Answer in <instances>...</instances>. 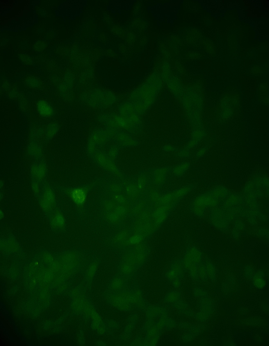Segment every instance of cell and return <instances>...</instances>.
I'll list each match as a JSON object with an SVG mask.
<instances>
[{"instance_id": "4", "label": "cell", "mask_w": 269, "mask_h": 346, "mask_svg": "<svg viewBox=\"0 0 269 346\" xmlns=\"http://www.w3.org/2000/svg\"><path fill=\"white\" fill-rule=\"evenodd\" d=\"M200 257L199 253L196 249L192 248L189 250L184 260V264L185 267L191 271L194 270L195 265L199 262Z\"/></svg>"}, {"instance_id": "12", "label": "cell", "mask_w": 269, "mask_h": 346, "mask_svg": "<svg viewBox=\"0 0 269 346\" xmlns=\"http://www.w3.org/2000/svg\"><path fill=\"white\" fill-rule=\"evenodd\" d=\"M180 270V265L178 264H177L175 267H174L173 269L169 272L168 274V277L171 279L173 278L178 275Z\"/></svg>"}, {"instance_id": "5", "label": "cell", "mask_w": 269, "mask_h": 346, "mask_svg": "<svg viewBox=\"0 0 269 346\" xmlns=\"http://www.w3.org/2000/svg\"><path fill=\"white\" fill-rule=\"evenodd\" d=\"M172 206V204H170L159 207L156 208L155 211L152 213L154 220L158 226L166 219L168 212Z\"/></svg>"}, {"instance_id": "16", "label": "cell", "mask_w": 269, "mask_h": 346, "mask_svg": "<svg viewBox=\"0 0 269 346\" xmlns=\"http://www.w3.org/2000/svg\"><path fill=\"white\" fill-rule=\"evenodd\" d=\"M146 178L144 177L141 176L140 177L138 181V187L140 190H142L144 189L146 184Z\"/></svg>"}, {"instance_id": "3", "label": "cell", "mask_w": 269, "mask_h": 346, "mask_svg": "<svg viewBox=\"0 0 269 346\" xmlns=\"http://www.w3.org/2000/svg\"><path fill=\"white\" fill-rule=\"evenodd\" d=\"M139 294H132L128 292H123L112 295L111 297L112 304L116 308L121 311H125L129 308L133 304L138 302Z\"/></svg>"}, {"instance_id": "8", "label": "cell", "mask_w": 269, "mask_h": 346, "mask_svg": "<svg viewBox=\"0 0 269 346\" xmlns=\"http://www.w3.org/2000/svg\"><path fill=\"white\" fill-rule=\"evenodd\" d=\"M188 190L189 189L188 188H184L172 193L174 200L175 201L184 196L187 193Z\"/></svg>"}, {"instance_id": "1", "label": "cell", "mask_w": 269, "mask_h": 346, "mask_svg": "<svg viewBox=\"0 0 269 346\" xmlns=\"http://www.w3.org/2000/svg\"><path fill=\"white\" fill-rule=\"evenodd\" d=\"M138 235L143 238L147 237L158 227L155 222L153 214L145 211L141 213L138 223Z\"/></svg>"}, {"instance_id": "11", "label": "cell", "mask_w": 269, "mask_h": 346, "mask_svg": "<svg viewBox=\"0 0 269 346\" xmlns=\"http://www.w3.org/2000/svg\"><path fill=\"white\" fill-rule=\"evenodd\" d=\"M146 254L144 248L143 246H141L138 248L137 258L139 263L142 262L145 258Z\"/></svg>"}, {"instance_id": "2", "label": "cell", "mask_w": 269, "mask_h": 346, "mask_svg": "<svg viewBox=\"0 0 269 346\" xmlns=\"http://www.w3.org/2000/svg\"><path fill=\"white\" fill-rule=\"evenodd\" d=\"M81 309L84 315L89 317L92 321V326L94 330L100 334L105 332L103 321L100 316L90 304L84 298L81 300Z\"/></svg>"}, {"instance_id": "10", "label": "cell", "mask_w": 269, "mask_h": 346, "mask_svg": "<svg viewBox=\"0 0 269 346\" xmlns=\"http://www.w3.org/2000/svg\"><path fill=\"white\" fill-rule=\"evenodd\" d=\"M123 282L122 280L116 279L111 283V287L114 290H118L122 289L123 287Z\"/></svg>"}, {"instance_id": "15", "label": "cell", "mask_w": 269, "mask_h": 346, "mask_svg": "<svg viewBox=\"0 0 269 346\" xmlns=\"http://www.w3.org/2000/svg\"><path fill=\"white\" fill-rule=\"evenodd\" d=\"M143 239L141 236L138 235H136L131 238L130 240V242L133 244H138Z\"/></svg>"}, {"instance_id": "7", "label": "cell", "mask_w": 269, "mask_h": 346, "mask_svg": "<svg viewBox=\"0 0 269 346\" xmlns=\"http://www.w3.org/2000/svg\"><path fill=\"white\" fill-rule=\"evenodd\" d=\"M167 171V170L165 168H162L156 171L155 182L157 184H160L164 181Z\"/></svg>"}, {"instance_id": "13", "label": "cell", "mask_w": 269, "mask_h": 346, "mask_svg": "<svg viewBox=\"0 0 269 346\" xmlns=\"http://www.w3.org/2000/svg\"><path fill=\"white\" fill-rule=\"evenodd\" d=\"M188 165L187 163H184L177 167L174 170V173L177 175H180L184 173L188 167Z\"/></svg>"}, {"instance_id": "17", "label": "cell", "mask_w": 269, "mask_h": 346, "mask_svg": "<svg viewBox=\"0 0 269 346\" xmlns=\"http://www.w3.org/2000/svg\"><path fill=\"white\" fill-rule=\"evenodd\" d=\"M171 149H171V147H168L167 148V149L168 151L171 150Z\"/></svg>"}, {"instance_id": "14", "label": "cell", "mask_w": 269, "mask_h": 346, "mask_svg": "<svg viewBox=\"0 0 269 346\" xmlns=\"http://www.w3.org/2000/svg\"><path fill=\"white\" fill-rule=\"evenodd\" d=\"M150 197L151 200L155 204L157 203L161 197L157 192L154 191H152L150 193Z\"/></svg>"}, {"instance_id": "6", "label": "cell", "mask_w": 269, "mask_h": 346, "mask_svg": "<svg viewBox=\"0 0 269 346\" xmlns=\"http://www.w3.org/2000/svg\"><path fill=\"white\" fill-rule=\"evenodd\" d=\"M38 109L40 113L45 116H48L52 113L51 107L45 102H41L38 105Z\"/></svg>"}, {"instance_id": "9", "label": "cell", "mask_w": 269, "mask_h": 346, "mask_svg": "<svg viewBox=\"0 0 269 346\" xmlns=\"http://www.w3.org/2000/svg\"><path fill=\"white\" fill-rule=\"evenodd\" d=\"M140 190L138 186L134 185H130L128 189L129 194L134 197H137L139 194Z\"/></svg>"}]
</instances>
